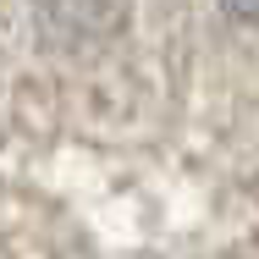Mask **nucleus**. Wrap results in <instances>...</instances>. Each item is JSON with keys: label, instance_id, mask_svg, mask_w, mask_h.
Masks as SVG:
<instances>
[{"label": "nucleus", "instance_id": "f257e3e1", "mask_svg": "<svg viewBox=\"0 0 259 259\" xmlns=\"http://www.w3.org/2000/svg\"><path fill=\"white\" fill-rule=\"evenodd\" d=\"M232 17H243V22H259V0H221Z\"/></svg>", "mask_w": 259, "mask_h": 259}]
</instances>
